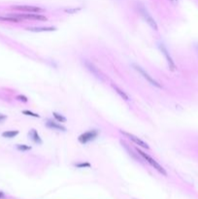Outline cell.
Returning a JSON list of instances; mask_svg holds the SVG:
<instances>
[{
    "instance_id": "7c38bea8",
    "label": "cell",
    "mask_w": 198,
    "mask_h": 199,
    "mask_svg": "<svg viewBox=\"0 0 198 199\" xmlns=\"http://www.w3.org/2000/svg\"><path fill=\"white\" fill-rule=\"evenodd\" d=\"M28 137H29V139L32 141V142L37 144V145H42L43 144V140L40 137V135H39L38 132H37L36 129H30L29 130Z\"/></svg>"
},
{
    "instance_id": "cb8c5ba5",
    "label": "cell",
    "mask_w": 198,
    "mask_h": 199,
    "mask_svg": "<svg viewBox=\"0 0 198 199\" xmlns=\"http://www.w3.org/2000/svg\"><path fill=\"white\" fill-rule=\"evenodd\" d=\"M170 2H172L173 4H177L178 3V0H169Z\"/></svg>"
},
{
    "instance_id": "7a4b0ae2",
    "label": "cell",
    "mask_w": 198,
    "mask_h": 199,
    "mask_svg": "<svg viewBox=\"0 0 198 199\" xmlns=\"http://www.w3.org/2000/svg\"><path fill=\"white\" fill-rule=\"evenodd\" d=\"M99 135H100V130L97 129V128H93V129L88 130V131L82 133L81 135L79 136L78 141L81 144L85 145V144L92 142V141H94Z\"/></svg>"
},
{
    "instance_id": "d6986e66",
    "label": "cell",
    "mask_w": 198,
    "mask_h": 199,
    "mask_svg": "<svg viewBox=\"0 0 198 199\" xmlns=\"http://www.w3.org/2000/svg\"><path fill=\"white\" fill-rule=\"evenodd\" d=\"M17 149L21 151H30L31 147L28 145H17Z\"/></svg>"
},
{
    "instance_id": "ac0fdd59",
    "label": "cell",
    "mask_w": 198,
    "mask_h": 199,
    "mask_svg": "<svg viewBox=\"0 0 198 199\" xmlns=\"http://www.w3.org/2000/svg\"><path fill=\"white\" fill-rule=\"evenodd\" d=\"M75 166H76L77 168H88V167H90L92 165H90V163H88V162H79V163L75 164Z\"/></svg>"
},
{
    "instance_id": "52a82bcc",
    "label": "cell",
    "mask_w": 198,
    "mask_h": 199,
    "mask_svg": "<svg viewBox=\"0 0 198 199\" xmlns=\"http://www.w3.org/2000/svg\"><path fill=\"white\" fill-rule=\"evenodd\" d=\"M83 63L85 65V67L87 68L88 71H89L95 77V78H97V79H99L100 81H104L105 80V77H104V74L102 72H101L99 70V68L96 67L92 61H89L88 59H85L83 61Z\"/></svg>"
},
{
    "instance_id": "ffe728a7",
    "label": "cell",
    "mask_w": 198,
    "mask_h": 199,
    "mask_svg": "<svg viewBox=\"0 0 198 199\" xmlns=\"http://www.w3.org/2000/svg\"><path fill=\"white\" fill-rule=\"evenodd\" d=\"M23 114L26 115V116H29V117H33V118H40V116L38 114L30 112V111H28V110H24V111H23Z\"/></svg>"
},
{
    "instance_id": "9c48e42d",
    "label": "cell",
    "mask_w": 198,
    "mask_h": 199,
    "mask_svg": "<svg viewBox=\"0 0 198 199\" xmlns=\"http://www.w3.org/2000/svg\"><path fill=\"white\" fill-rule=\"evenodd\" d=\"M12 9L23 13H41L44 10L38 6H32V5H16L13 6Z\"/></svg>"
},
{
    "instance_id": "ba28073f",
    "label": "cell",
    "mask_w": 198,
    "mask_h": 199,
    "mask_svg": "<svg viewBox=\"0 0 198 199\" xmlns=\"http://www.w3.org/2000/svg\"><path fill=\"white\" fill-rule=\"evenodd\" d=\"M121 133L122 135H124L127 139H129L130 141H132V142L134 143L136 146L141 147V148L146 149V150H149V145L145 142V141H143L142 139L138 138L137 136H135L134 134L129 133V132H126V131H124V130H121Z\"/></svg>"
},
{
    "instance_id": "5bb4252c",
    "label": "cell",
    "mask_w": 198,
    "mask_h": 199,
    "mask_svg": "<svg viewBox=\"0 0 198 199\" xmlns=\"http://www.w3.org/2000/svg\"><path fill=\"white\" fill-rule=\"evenodd\" d=\"M29 31H33V32H47V31H55L56 30V27H28Z\"/></svg>"
},
{
    "instance_id": "d4e9b609",
    "label": "cell",
    "mask_w": 198,
    "mask_h": 199,
    "mask_svg": "<svg viewBox=\"0 0 198 199\" xmlns=\"http://www.w3.org/2000/svg\"><path fill=\"white\" fill-rule=\"evenodd\" d=\"M196 50H197V52H198V44L196 45Z\"/></svg>"
},
{
    "instance_id": "5b68a950",
    "label": "cell",
    "mask_w": 198,
    "mask_h": 199,
    "mask_svg": "<svg viewBox=\"0 0 198 199\" xmlns=\"http://www.w3.org/2000/svg\"><path fill=\"white\" fill-rule=\"evenodd\" d=\"M132 67L134 68V69L140 74L144 79H145L149 84H151L152 86H153V87H158V88H161L162 87V86L160 85V84L156 80V79H153V77H152L151 75L149 74V73L144 69L143 67H141L140 65H138V64H136V63H133L132 64Z\"/></svg>"
},
{
    "instance_id": "8992f818",
    "label": "cell",
    "mask_w": 198,
    "mask_h": 199,
    "mask_svg": "<svg viewBox=\"0 0 198 199\" xmlns=\"http://www.w3.org/2000/svg\"><path fill=\"white\" fill-rule=\"evenodd\" d=\"M157 47H158V49L160 50V52L162 53V55H164L165 57V59H166L167 61V64L169 66V69L170 70H172V71H175L176 70V64H175V62L173 60V57L171 56L170 53H169V51L168 49L166 48V46H165L162 42H158L157 43Z\"/></svg>"
},
{
    "instance_id": "277c9868",
    "label": "cell",
    "mask_w": 198,
    "mask_h": 199,
    "mask_svg": "<svg viewBox=\"0 0 198 199\" xmlns=\"http://www.w3.org/2000/svg\"><path fill=\"white\" fill-rule=\"evenodd\" d=\"M138 10H139V12H140L141 16L143 17V19L146 20L147 23L149 25V27H151L153 30L157 31V30H158L157 23L156 20H154V19L152 17V15L149 14V12L147 10V8L144 6L143 4L139 3V5H138Z\"/></svg>"
},
{
    "instance_id": "3957f363",
    "label": "cell",
    "mask_w": 198,
    "mask_h": 199,
    "mask_svg": "<svg viewBox=\"0 0 198 199\" xmlns=\"http://www.w3.org/2000/svg\"><path fill=\"white\" fill-rule=\"evenodd\" d=\"M16 18H19L21 20H37V22H47L48 19L45 16L41 15L40 13H13L10 14Z\"/></svg>"
},
{
    "instance_id": "e0dca14e",
    "label": "cell",
    "mask_w": 198,
    "mask_h": 199,
    "mask_svg": "<svg viewBox=\"0 0 198 199\" xmlns=\"http://www.w3.org/2000/svg\"><path fill=\"white\" fill-rule=\"evenodd\" d=\"M52 116H53V118L56 119V122L60 123H64L67 122V119L64 117L63 115H61V114H59V113H57V112H53V113H52Z\"/></svg>"
},
{
    "instance_id": "30bf717a",
    "label": "cell",
    "mask_w": 198,
    "mask_h": 199,
    "mask_svg": "<svg viewBox=\"0 0 198 199\" xmlns=\"http://www.w3.org/2000/svg\"><path fill=\"white\" fill-rule=\"evenodd\" d=\"M45 124L48 128L52 130H57V131H62V132L67 131V128L64 125H62L60 123L56 122V120H52V119H47Z\"/></svg>"
},
{
    "instance_id": "9a60e30c",
    "label": "cell",
    "mask_w": 198,
    "mask_h": 199,
    "mask_svg": "<svg viewBox=\"0 0 198 199\" xmlns=\"http://www.w3.org/2000/svg\"><path fill=\"white\" fill-rule=\"evenodd\" d=\"M19 130H8V131H5L2 133V136L4 138H8V139H12L15 138L16 136L19 135Z\"/></svg>"
},
{
    "instance_id": "7402d4cb",
    "label": "cell",
    "mask_w": 198,
    "mask_h": 199,
    "mask_svg": "<svg viewBox=\"0 0 198 199\" xmlns=\"http://www.w3.org/2000/svg\"><path fill=\"white\" fill-rule=\"evenodd\" d=\"M7 119V116L6 115H3V114H0V123L5 122V120Z\"/></svg>"
},
{
    "instance_id": "2e32d148",
    "label": "cell",
    "mask_w": 198,
    "mask_h": 199,
    "mask_svg": "<svg viewBox=\"0 0 198 199\" xmlns=\"http://www.w3.org/2000/svg\"><path fill=\"white\" fill-rule=\"evenodd\" d=\"M0 22H10V23H20L21 20L19 18H16L14 16L9 15L8 17H0Z\"/></svg>"
},
{
    "instance_id": "4fadbf2b",
    "label": "cell",
    "mask_w": 198,
    "mask_h": 199,
    "mask_svg": "<svg viewBox=\"0 0 198 199\" xmlns=\"http://www.w3.org/2000/svg\"><path fill=\"white\" fill-rule=\"evenodd\" d=\"M112 87H113V88L115 90V91L119 94V95L124 99V100H125V101H129L130 100V98H129V96H128V94L124 91V90H121V88L120 87H117V85H115V84H112Z\"/></svg>"
},
{
    "instance_id": "8fae6325",
    "label": "cell",
    "mask_w": 198,
    "mask_h": 199,
    "mask_svg": "<svg viewBox=\"0 0 198 199\" xmlns=\"http://www.w3.org/2000/svg\"><path fill=\"white\" fill-rule=\"evenodd\" d=\"M121 144L122 145V147H124V150L127 151L128 155H129L133 159H135V160L138 161V162H143V161H142L143 158L140 156V155H139V154L137 153V151H135V149H134V150L131 149V148H130V146L128 145L124 140H121Z\"/></svg>"
},
{
    "instance_id": "44dd1931",
    "label": "cell",
    "mask_w": 198,
    "mask_h": 199,
    "mask_svg": "<svg viewBox=\"0 0 198 199\" xmlns=\"http://www.w3.org/2000/svg\"><path fill=\"white\" fill-rule=\"evenodd\" d=\"M17 99H18V100H20V101H21V102H24V103H26V102L28 101L27 97L24 96V95H21V94H20V95L17 96Z\"/></svg>"
},
{
    "instance_id": "603a6c76",
    "label": "cell",
    "mask_w": 198,
    "mask_h": 199,
    "mask_svg": "<svg viewBox=\"0 0 198 199\" xmlns=\"http://www.w3.org/2000/svg\"><path fill=\"white\" fill-rule=\"evenodd\" d=\"M5 198V195H4V193L0 191V199H4Z\"/></svg>"
},
{
    "instance_id": "6da1fadb",
    "label": "cell",
    "mask_w": 198,
    "mask_h": 199,
    "mask_svg": "<svg viewBox=\"0 0 198 199\" xmlns=\"http://www.w3.org/2000/svg\"><path fill=\"white\" fill-rule=\"evenodd\" d=\"M135 151H137V153L140 155V156L141 158L145 160L147 163H149V165H151L152 167H153L154 169H156L157 171H158L160 174L161 175H163V176H167V172H166V170H165L163 167L160 165L158 162L154 159V158H153L151 155H149V154H147L146 151H142L139 147H136L135 148Z\"/></svg>"
}]
</instances>
